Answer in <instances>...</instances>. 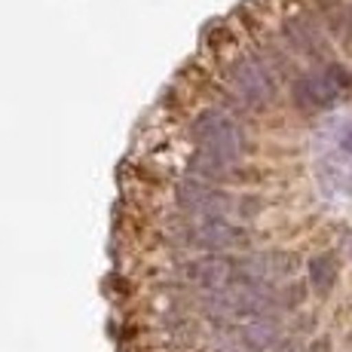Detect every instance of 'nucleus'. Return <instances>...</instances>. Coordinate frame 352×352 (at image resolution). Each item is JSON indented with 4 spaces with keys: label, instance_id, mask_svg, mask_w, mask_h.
<instances>
[{
    "label": "nucleus",
    "instance_id": "39448f33",
    "mask_svg": "<svg viewBox=\"0 0 352 352\" xmlns=\"http://www.w3.org/2000/svg\"><path fill=\"white\" fill-rule=\"evenodd\" d=\"M307 276H309V285L319 294H331V288L337 285V276H340V263H337L334 254H316L313 261L307 263Z\"/></svg>",
    "mask_w": 352,
    "mask_h": 352
},
{
    "label": "nucleus",
    "instance_id": "6e6552de",
    "mask_svg": "<svg viewBox=\"0 0 352 352\" xmlns=\"http://www.w3.org/2000/svg\"><path fill=\"white\" fill-rule=\"evenodd\" d=\"M218 352H245V349H239V346H230V343H227V346H221Z\"/></svg>",
    "mask_w": 352,
    "mask_h": 352
},
{
    "label": "nucleus",
    "instance_id": "20e7f679",
    "mask_svg": "<svg viewBox=\"0 0 352 352\" xmlns=\"http://www.w3.org/2000/svg\"><path fill=\"white\" fill-rule=\"evenodd\" d=\"M236 340L245 352H273L285 340L282 322L276 316H263V319H248L236 328Z\"/></svg>",
    "mask_w": 352,
    "mask_h": 352
},
{
    "label": "nucleus",
    "instance_id": "f03ea898",
    "mask_svg": "<svg viewBox=\"0 0 352 352\" xmlns=\"http://www.w3.org/2000/svg\"><path fill=\"white\" fill-rule=\"evenodd\" d=\"M349 92H352L349 67L324 65V67H319V71L303 74V77L294 83L291 98H294V104L303 107V111H322V107H331L340 98H346Z\"/></svg>",
    "mask_w": 352,
    "mask_h": 352
},
{
    "label": "nucleus",
    "instance_id": "f257e3e1",
    "mask_svg": "<svg viewBox=\"0 0 352 352\" xmlns=\"http://www.w3.org/2000/svg\"><path fill=\"white\" fill-rule=\"evenodd\" d=\"M190 135L196 138V151H208L214 157L239 166L242 153H245V129L236 117L224 111H202L193 117Z\"/></svg>",
    "mask_w": 352,
    "mask_h": 352
},
{
    "label": "nucleus",
    "instance_id": "0eeeda50",
    "mask_svg": "<svg viewBox=\"0 0 352 352\" xmlns=\"http://www.w3.org/2000/svg\"><path fill=\"white\" fill-rule=\"evenodd\" d=\"M307 352H331V340H328V337L313 340V346H307Z\"/></svg>",
    "mask_w": 352,
    "mask_h": 352
},
{
    "label": "nucleus",
    "instance_id": "7ed1b4c3",
    "mask_svg": "<svg viewBox=\"0 0 352 352\" xmlns=\"http://www.w3.org/2000/svg\"><path fill=\"white\" fill-rule=\"evenodd\" d=\"M227 89L245 107H263L276 96V77L267 62L254 56H242L227 67Z\"/></svg>",
    "mask_w": 352,
    "mask_h": 352
},
{
    "label": "nucleus",
    "instance_id": "423d86ee",
    "mask_svg": "<svg viewBox=\"0 0 352 352\" xmlns=\"http://www.w3.org/2000/svg\"><path fill=\"white\" fill-rule=\"evenodd\" d=\"M273 352H307V349H303V343H300V340H282Z\"/></svg>",
    "mask_w": 352,
    "mask_h": 352
}]
</instances>
